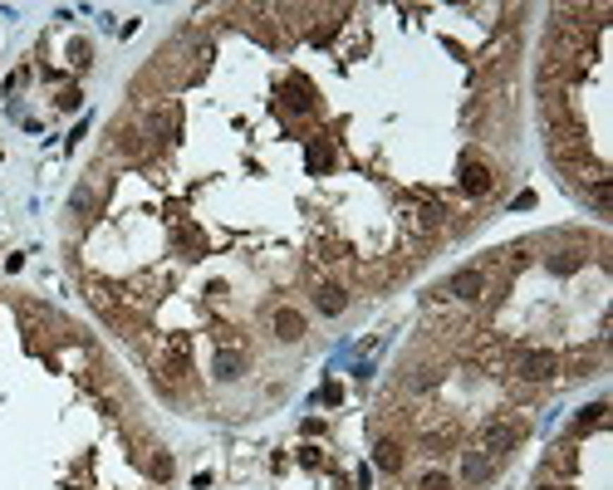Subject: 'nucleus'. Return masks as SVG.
<instances>
[{"instance_id":"1","label":"nucleus","mask_w":613,"mask_h":490,"mask_svg":"<svg viewBox=\"0 0 613 490\" xmlns=\"http://www.w3.org/2000/svg\"><path fill=\"white\" fill-rule=\"evenodd\" d=\"M554 373H559V353H554V348H520V353H515V378L545 383V378H554Z\"/></svg>"},{"instance_id":"2","label":"nucleus","mask_w":613,"mask_h":490,"mask_svg":"<svg viewBox=\"0 0 613 490\" xmlns=\"http://www.w3.org/2000/svg\"><path fill=\"white\" fill-rule=\"evenodd\" d=\"M486 290H491L486 270H456V275L442 285V294H451V299H481Z\"/></svg>"},{"instance_id":"3","label":"nucleus","mask_w":613,"mask_h":490,"mask_svg":"<svg viewBox=\"0 0 613 490\" xmlns=\"http://www.w3.org/2000/svg\"><path fill=\"white\" fill-rule=\"evenodd\" d=\"M481 441H486V456H506L515 441H520V427H515V422H486V427H481Z\"/></svg>"},{"instance_id":"4","label":"nucleus","mask_w":613,"mask_h":490,"mask_svg":"<svg viewBox=\"0 0 613 490\" xmlns=\"http://www.w3.org/2000/svg\"><path fill=\"white\" fill-rule=\"evenodd\" d=\"M491 187H496L491 167H486V162H476V157H466V162H461V192H466V196H486Z\"/></svg>"},{"instance_id":"5","label":"nucleus","mask_w":613,"mask_h":490,"mask_svg":"<svg viewBox=\"0 0 613 490\" xmlns=\"http://www.w3.org/2000/svg\"><path fill=\"white\" fill-rule=\"evenodd\" d=\"M270 324H275V338H285V343H300V338H305V314L290 309V304H280Z\"/></svg>"},{"instance_id":"6","label":"nucleus","mask_w":613,"mask_h":490,"mask_svg":"<svg viewBox=\"0 0 613 490\" xmlns=\"http://www.w3.org/2000/svg\"><path fill=\"white\" fill-rule=\"evenodd\" d=\"M211 373H216L221 383H236V378L245 373V353H241V348H216V358H211Z\"/></svg>"},{"instance_id":"7","label":"nucleus","mask_w":613,"mask_h":490,"mask_svg":"<svg viewBox=\"0 0 613 490\" xmlns=\"http://www.w3.org/2000/svg\"><path fill=\"white\" fill-rule=\"evenodd\" d=\"M314 309H319V314H344V309H348V290H344V285H329V280L314 285Z\"/></svg>"},{"instance_id":"8","label":"nucleus","mask_w":613,"mask_h":490,"mask_svg":"<svg viewBox=\"0 0 613 490\" xmlns=\"http://www.w3.org/2000/svg\"><path fill=\"white\" fill-rule=\"evenodd\" d=\"M285 103H290L295 113H309V108H314V84L300 79V74H290V79H285Z\"/></svg>"},{"instance_id":"9","label":"nucleus","mask_w":613,"mask_h":490,"mask_svg":"<svg viewBox=\"0 0 613 490\" xmlns=\"http://www.w3.org/2000/svg\"><path fill=\"white\" fill-rule=\"evenodd\" d=\"M461 476H466L471 486H481V481L491 476V456H486V451H461Z\"/></svg>"},{"instance_id":"10","label":"nucleus","mask_w":613,"mask_h":490,"mask_svg":"<svg viewBox=\"0 0 613 490\" xmlns=\"http://www.w3.org/2000/svg\"><path fill=\"white\" fill-rule=\"evenodd\" d=\"M373 461H378V471H403V446L398 441H378L373 446Z\"/></svg>"},{"instance_id":"11","label":"nucleus","mask_w":613,"mask_h":490,"mask_svg":"<svg viewBox=\"0 0 613 490\" xmlns=\"http://www.w3.org/2000/svg\"><path fill=\"white\" fill-rule=\"evenodd\" d=\"M309 172H329V167H334V147H329V142H324V137H309Z\"/></svg>"},{"instance_id":"12","label":"nucleus","mask_w":613,"mask_h":490,"mask_svg":"<svg viewBox=\"0 0 613 490\" xmlns=\"http://www.w3.org/2000/svg\"><path fill=\"white\" fill-rule=\"evenodd\" d=\"M609 422V402H589L584 412H579V431H589V427H604Z\"/></svg>"},{"instance_id":"13","label":"nucleus","mask_w":613,"mask_h":490,"mask_svg":"<svg viewBox=\"0 0 613 490\" xmlns=\"http://www.w3.org/2000/svg\"><path fill=\"white\" fill-rule=\"evenodd\" d=\"M94 206H99V192H94V187H79V192H74V211H79L84 221H89V211H94Z\"/></svg>"},{"instance_id":"14","label":"nucleus","mask_w":613,"mask_h":490,"mask_svg":"<svg viewBox=\"0 0 613 490\" xmlns=\"http://www.w3.org/2000/svg\"><path fill=\"white\" fill-rule=\"evenodd\" d=\"M594 368H599V358H594V353H579V358H569V373H574V378H589Z\"/></svg>"},{"instance_id":"15","label":"nucleus","mask_w":613,"mask_h":490,"mask_svg":"<svg viewBox=\"0 0 613 490\" xmlns=\"http://www.w3.org/2000/svg\"><path fill=\"white\" fill-rule=\"evenodd\" d=\"M147 471H152V481H167V476H172V456H162V451H157V456L147 461Z\"/></svg>"},{"instance_id":"16","label":"nucleus","mask_w":613,"mask_h":490,"mask_svg":"<svg viewBox=\"0 0 613 490\" xmlns=\"http://www.w3.org/2000/svg\"><path fill=\"white\" fill-rule=\"evenodd\" d=\"M417 490H456V486H451L442 471H432V476H422V486H417Z\"/></svg>"},{"instance_id":"17","label":"nucleus","mask_w":613,"mask_h":490,"mask_svg":"<svg viewBox=\"0 0 613 490\" xmlns=\"http://www.w3.org/2000/svg\"><path fill=\"white\" fill-rule=\"evenodd\" d=\"M319 402L339 407V402H344V388H339V383H324V388H319Z\"/></svg>"},{"instance_id":"18","label":"nucleus","mask_w":613,"mask_h":490,"mask_svg":"<svg viewBox=\"0 0 613 490\" xmlns=\"http://www.w3.org/2000/svg\"><path fill=\"white\" fill-rule=\"evenodd\" d=\"M79 103H84V94H79V89H64V94H59V108H64V113H74Z\"/></svg>"},{"instance_id":"19","label":"nucleus","mask_w":613,"mask_h":490,"mask_svg":"<svg viewBox=\"0 0 613 490\" xmlns=\"http://www.w3.org/2000/svg\"><path fill=\"white\" fill-rule=\"evenodd\" d=\"M69 54H74V64L84 69V64H89V39H74V44H69Z\"/></svg>"},{"instance_id":"20","label":"nucleus","mask_w":613,"mask_h":490,"mask_svg":"<svg viewBox=\"0 0 613 490\" xmlns=\"http://www.w3.org/2000/svg\"><path fill=\"white\" fill-rule=\"evenodd\" d=\"M540 490H559V486H540Z\"/></svg>"}]
</instances>
